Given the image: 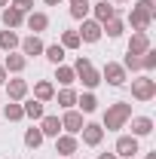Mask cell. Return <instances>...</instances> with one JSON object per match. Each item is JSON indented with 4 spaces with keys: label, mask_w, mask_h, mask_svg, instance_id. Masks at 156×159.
Returning a JSON list of instances; mask_svg holds the SVG:
<instances>
[{
    "label": "cell",
    "mask_w": 156,
    "mask_h": 159,
    "mask_svg": "<svg viewBox=\"0 0 156 159\" xmlns=\"http://www.w3.org/2000/svg\"><path fill=\"white\" fill-rule=\"evenodd\" d=\"M129 119H132V104H129V101H117V104H110V107L104 110L101 129H104V132H119V129H126Z\"/></svg>",
    "instance_id": "1"
},
{
    "label": "cell",
    "mask_w": 156,
    "mask_h": 159,
    "mask_svg": "<svg viewBox=\"0 0 156 159\" xmlns=\"http://www.w3.org/2000/svg\"><path fill=\"white\" fill-rule=\"evenodd\" d=\"M153 19H156V3L153 0H138L132 6V12H129V25L135 31H147Z\"/></svg>",
    "instance_id": "2"
},
{
    "label": "cell",
    "mask_w": 156,
    "mask_h": 159,
    "mask_svg": "<svg viewBox=\"0 0 156 159\" xmlns=\"http://www.w3.org/2000/svg\"><path fill=\"white\" fill-rule=\"evenodd\" d=\"M74 74H77V80H83V86H86V89H95L98 83H104V80H101V70H95V64L86 58V55H80V58H77Z\"/></svg>",
    "instance_id": "3"
},
{
    "label": "cell",
    "mask_w": 156,
    "mask_h": 159,
    "mask_svg": "<svg viewBox=\"0 0 156 159\" xmlns=\"http://www.w3.org/2000/svg\"><path fill=\"white\" fill-rule=\"evenodd\" d=\"M132 98H138V101H153L156 98V80L153 77H138V80H132Z\"/></svg>",
    "instance_id": "4"
},
{
    "label": "cell",
    "mask_w": 156,
    "mask_h": 159,
    "mask_svg": "<svg viewBox=\"0 0 156 159\" xmlns=\"http://www.w3.org/2000/svg\"><path fill=\"white\" fill-rule=\"evenodd\" d=\"M101 80H107V83H110V86H126V67H122V64H117V61H107V64H104V70H101Z\"/></svg>",
    "instance_id": "5"
},
{
    "label": "cell",
    "mask_w": 156,
    "mask_h": 159,
    "mask_svg": "<svg viewBox=\"0 0 156 159\" xmlns=\"http://www.w3.org/2000/svg\"><path fill=\"white\" fill-rule=\"evenodd\" d=\"M86 122H83V113L80 110H64V116H61V129L67 132V135H80V129H83Z\"/></svg>",
    "instance_id": "6"
},
{
    "label": "cell",
    "mask_w": 156,
    "mask_h": 159,
    "mask_svg": "<svg viewBox=\"0 0 156 159\" xmlns=\"http://www.w3.org/2000/svg\"><path fill=\"white\" fill-rule=\"evenodd\" d=\"M80 132H83V144H86V147H98V144L104 141V129H101V122H86Z\"/></svg>",
    "instance_id": "7"
},
{
    "label": "cell",
    "mask_w": 156,
    "mask_h": 159,
    "mask_svg": "<svg viewBox=\"0 0 156 159\" xmlns=\"http://www.w3.org/2000/svg\"><path fill=\"white\" fill-rule=\"evenodd\" d=\"M80 150V141H77V135H55V153H61V156H74Z\"/></svg>",
    "instance_id": "8"
},
{
    "label": "cell",
    "mask_w": 156,
    "mask_h": 159,
    "mask_svg": "<svg viewBox=\"0 0 156 159\" xmlns=\"http://www.w3.org/2000/svg\"><path fill=\"white\" fill-rule=\"evenodd\" d=\"M135 153H138V138L135 135H119L117 138V156L135 159Z\"/></svg>",
    "instance_id": "9"
},
{
    "label": "cell",
    "mask_w": 156,
    "mask_h": 159,
    "mask_svg": "<svg viewBox=\"0 0 156 159\" xmlns=\"http://www.w3.org/2000/svg\"><path fill=\"white\" fill-rule=\"evenodd\" d=\"M77 34H80L83 43H98V40H101V25H98L95 19H83V28H80Z\"/></svg>",
    "instance_id": "10"
},
{
    "label": "cell",
    "mask_w": 156,
    "mask_h": 159,
    "mask_svg": "<svg viewBox=\"0 0 156 159\" xmlns=\"http://www.w3.org/2000/svg\"><path fill=\"white\" fill-rule=\"evenodd\" d=\"M19 46H21V55L25 58H31V55H43V40L37 37V34H31V37H25V40H19Z\"/></svg>",
    "instance_id": "11"
},
{
    "label": "cell",
    "mask_w": 156,
    "mask_h": 159,
    "mask_svg": "<svg viewBox=\"0 0 156 159\" xmlns=\"http://www.w3.org/2000/svg\"><path fill=\"white\" fill-rule=\"evenodd\" d=\"M3 86H6V95H9V101H25L28 98V83H25V80H6V83H3Z\"/></svg>",
    "instance_id": "12"
},
{
    "label": "cell",
    "mask_w": 156,
    "mask_h": 159,
    "mask_svg": "<svg viewBox=\"0 0 156 159\" xmlns=\"http://www.w3.org/2000/svg\"><path fill=\"white\" fill-rule=\"evenodd\" d=\"M150 49V37H147V31H135L132 40H129V52H135V55H144Z\"/></svg>",
    "instance_id": "13"
},
{
    "label": "cell",
    "mask_w": 156,
    "mask_h": 159,
    "mask_svg": "<svg viewBox=\"0 0 156 159\" xmlns=\"http://www.w3.org/2000/svg\"><path fill=\"white\" fill-rule=\"evenodd\" d=\"M0 19H3V25H6V31H16V28H21V25H25V16H21V12H16L12 6L0 9Z\"/></svg>",
    "instance_id": "14"
},
{
    "label": "cell",
    "mask_w": 156,
    "mask_h": 159,
    "mask_svg": "<svg viewBox=\"0 0 156 159\" xmlns=\"http://www.w3.org/2000/svg\"><path fill=\"white\" fill-rule=\"evenodd\" d=\"M153 132V119L150 116H132V135L135 138H147Z\"/></svg>",
    "instance_id": "15"
},
{
    "label": "cell",
    "mask_w": 156,
    "mask_h": 159,
    "mask_svg": "<svg viewBox=\"0 0 156 159\" xmlns=\"http://www.w3.org/2000/svg\"><path fill=\"white\" fill-rule=\"evenodd\" d=\"M25 25H28L34 34H40V31L49 28V16H46V12H28V16H25Z\"/></svg>",
    "instance_id": "16"
},
{
    "label": "cell",
    "mask_w": 156,
    "mask_h": 159,
    "mask_svg": "<svg viewBox=\"0 0 156 159\" xmlns=\"http://www.w3.org/2000/svg\"><path fill=\"white\" fill-rule=\"evenodd\" d=\"M113 16H117V6H113V3H107V0H98V3H95V21H98V25L110 21Z\"/></svg>",
    "instance_id": "17"
},
{
    "label": "cell",
    "mask_w": 156,
    "mask_h": 159,
    "mask_svg": "<svg viewBox=\"0 0 156 159\" xmlns=\"http://www.w3.org/2000/svg\"><path fill=\"white\" fill-rule=\"evenodd\" d=\"M40 132H43V138H55L61 132V119L58 116H43L40 119Z\"/></svg>",
    "instance_id": "18"
},
{
    "label": "cell",
    "mask_w": 156,
    "mask_h": 159,
    "mask_svg": "<svg viewBox=\"0 0 156 159\" xmlns=\"http://www.w3.org/2000/svg\"><path fill=\"white\" fill-rule=\"evenodd\" d=\"M34 98L43 101V104H46V101H52V98H55V86H52L49 80H40L37 86H34Z\"/></svg>",
    "instance_id": "19"
},
{
    "label": "cell",
    "mask_w": 156,
    "mask_h": 159,
    "mask_svg": "<svg viewBox=\"0 0 156 159\" xmlns=\"http://www.w3.org/2000/svg\"><path fill=\"white\" fill-rule=\"evenodd\" d=\"M25 64H28V58H25V55H19V52H9V55H6V61H3L6 74H21V70H25Z\"/></svg>",
    "instance_id": "20"
},
{
    "label": "cell",
    "mask_w": 156,
    "mask_h": 159,
    "mask_svg": "<svg viewBox=\"0 0 156 159\" xmlns=\"http://www.w3.org/2000/svg\"><path fill=\"white\" fill-rule=\"evenodd\" d=\"M21 110H25V116H28V119H43V116H46L43 101H37V98H28L25 104H21Z\"/></svg>",
    "instance_id": "21"
},
{
    "label": "cell",
    "mask_w": 156,
    "mask_h": 159,
    "mask_svg": "<svg viewBox=\"0 0 156 159\" xmlns=\"http://www.w3.org/2000/svg\"><path fill=\"white\" fill-rule=\"evenodd\" d=\"M122 31H126V25H122L119 16H113L110 21H104V25H101V34H107V37H122Z\"/></svg>",
    "instance_id": "22"
},
{
    "label": "cell",
    "mask_w": 156,
    "mask_h": 159,
    "mask_svg": "<svg viewBox=\"0 0 156 159\" xmlns=\"http://www.w3.org/2000/svg\"><path fill=\"white\" fill-rule=\"evenodd\" d=\"M55 98H58V107H64V110H71V107H77V92H74L71 86H64L61 92H55Z\"/></svg>",
    "instance_id": "23"
},
{
    "label": "cell",
    "mask_w": 156,
    "mask_h": 159,
    "mask_svg": "<svg viewBox=\"0 0 156 159\" xmlns=\"http://www.w3.org/2000/svg\"><path fill=\"white\" fill-rule=\"evenodd\" d=\"M77 107H80V113H95V110H98V98L92 95V92L77 95Z\"/></svg>",
    "instance_id": "24"
},
{
    "label": "cell",
    "mask_w": 156,
    "mask_h": 159,
    "mask_svg": "<svg viewBox=\"0 0 156 159\" xmlns=\"http://www.w3.org/2000/svg\"><path fill=\"white\" fill-rule=\"evenodd\" d=\"M3 116L9 119V122H19V119H25V110H21L19 101H9V104L3 107Z\"/></svg>",
    "instance_id": "25"
},
{
    "label": "cell",
    "mask_w": 156,
    "mask_h": 159,
    "mask_svg": "<svg viewBox=\"0 0 156 159\" xmlns=\"http://www.w3.org/2000/svg\"><path fill=\"white\" fill-rule=\"evenodd\" d=\"M43 55L52 61V64H61V61H64V46H61V43H52V46L43 49Z\"/></svg>",
    "instance_id": "26"
},
{
    "label": "cell",
    "mask_w": 156,
    "mask_h": 159,
    "mask_svg": "<svg viewBox=\"0 0 156 159\" xmlns=\"http://www.w3.org/2000/svg\"><path fill=\"white\" fill-rule=\"evenodd\" d=\"M40 144H43V132H40V125H34V129H28V132H25V147L37 150Z\"/></svg>",
    "instance_id": "27"
},
{
    "label": "cell",
    "mask_w": 156,
    "mask_h": 159,
    "mask_svg": "<svg viewBox=\"0 0 156 159\" xmlns=\"http://www.w3.org/2000/svg\"><path fill=\"white\" fill-rule=\"evenodd\" d=\"M16 46H19V34H16V31H0V49L12 52Z\"/></svg>",
    "instance_id": "28"
},
{
    "label": "cell",
    "mask_w": 156,
    "mask_h": 159,
    "mask_svg": "<svg viewBox=\"0 0 156 159\" xmlns=\"http://www.w3.org/2000/svg\"><path fill=\"white\" fill-rule=\"evenodd\" d=\"M58 70H55V80H58L61 86H71L74 80H77V74H74V67H64V64H55Z\"/></svg>",
    "instance_id": "29"
},
{
    "label": "cell",
    "mask_w": 156,
    "mask_h": 159,
    "mask_svg": "<svg viewBox=\"0 0 156 159\" xmlns=\"http://www.w3.org/2000/svg\"><path fill=\"white\" fill-rule=\"evenodd\" d=\"M61 46H64V49H80L83 40H80L77 31H64V34H61Z\"/></svg>",
    "instance_id": "30"
},
{
    "label": "cell",
    "mask_w": 156,
    "mask_h": 159,
    "mask_svg": "<svg viewBox=\"0 0 156 159\" xmlns=\"http://www.w3.org/2000/svg\"><path fill=\"white\" fill-rule=\"evenodd\" d=\"M122 67H126V70H144V67H141V55H135V52H126Z\"/></svg>",
    "instance_id": "31"
},
{
    "label": "cell",
    "mask_w": 156,
    "mask_h": 159,
    "mask_svg": "<svg viewBox=\"0 0 156 159\" xmlns=\"http://www.w3.org/2000/svg\"><path fill=\"white\" fill-rule=\"evenodd\" d=\"M141 67H144V70H153V67H156V49H153V46L141 55Z\"/></svg>",
    "instance_id": "32"
},
{
    "label": "cell",
    "mask_w": 156,
    "mask_h": 159,
    "mask_svg": "<svg viewBox=\"0 0 156 159\" xmlns=\"http://www.w3.org/2000/svg\"><path fill=\"white\" fill-rule=\"evenodd\" d=\"M16 12H21V16H28V12H34V0H12L9 3Z\"/></svg>",
    "instance_id": "33"
},
{
    "label": "cell",
    "mask_w": 156,
    "mask_h": 159,
    "mask_svg": "<svg viewBox=\"0 0 156 159\" xmlns=\"http://www.w3.org/2000/svg\"><path fill=\"white\" fill-rule=\"evenodd\" d=\"M71 16L74 19H86L89 16V3H71Z\"/></svg>",
    "instance_id": "34"
},
{
    "label": "cell",
    "mask_w": 156,
    "mask_h": 159,
    "mask_svg": "<svg viewBox=\"0 0 156 159\" xmlns=\"http://www.w3.org/2000/svg\"><path fill=\"white\" fill-rule=\"evenodd\" d=\"M98 159H119L117 153H98Z\"/></svg>",
    "instance_id": "35"
},
{
    "label": "cell",
    "mask_w": 156,
    "mask_h": 159,
    "mask_svg": "<svg viewBox=\"0 0 156 159\" xmlns=\"http://www.w3.org/2000/svg\"><path fill=\"white\" fill-rule=\"evenodd\" d=\"M3 83H6V67L0 64V86H3Z\"/></svg>",
    "instance_id": "36"
},
{
    "label": "cell",
    "mask_w": 156,
    "mask_h": 159,
    "mask_svg": "<svg viewBox=\"0 0 156 159\" xmlns=\"http://www.w3.org/2000/svg\"><path fill=\"white\" fill-rule=\"evenodd\" d=\"M61 0H46V6H58Z\"/></svg>",
    "instance_id": "37"
},
{
    "label": "cell",
    "mask_w": 156,
    "mask_h": 159,
    "mask_svg": "<svg viewBox=\"0 0 156 159\" xmlns=\"http://www.w3.org/2000/svg\"><path fill=\"white\" fill-rule=\"evenodd\" d=\"M144 159H156V150H150V153H147V156H144Z\"/></svg>",
    "instance_id": "38"
},
{
    "label": "cell",
    "mask_w": 156,
    "mask_h": 159,
    "mask_svg": "<svg viewBox=\"0 0 156 159\" xmlns=\"http://www.w3.org/2000/svg\"><path fill=\"white\" fill-rule=\"evenodd\" d=\"M6 6H9V0H0V9H6Z\"/></svg>",
    "instance_id": "39"
},
{
    "label": "cell",
    "mask_w": 156,
    "mask_h": 159,
    "mask_svg": "<svg viewBox=\"0 0 156 159\" xmlns=\"http://www.w3.org/2000/svg\"><path fill=\"white\" fill-rule=\"evenodd\" d=\"M71 3H89V0H71Z\"/></svg>",
    "instance_id": "40"
},
{
    "label": "cell",
    "mask_w": 156,
    "mask_h": 159,
    "mask_svg": "<svg viewBox=\"0 0 156 159\" xmlns=\"http://www.w3.org/2000/svg\"><path fill=\"white\" fill-rule=\"evenodd\" d=\"M113 3H126V0H113Z\"/></svg>",
    "instance_id": "41"
},
{
    "label": "cell",
    "mask_w": 156,
    "mask_h": 159,
    "mask_svg": "<svg viewBox=\"0 0 156 159\" xmlns=\"http://www.w3.org/2000/svg\"><path fill=\"white\" fill-rule=\"evenodd\" d=\"M61 159H71V156H61Z\"/></svg>",
    "instance_id": "42"
}]
</instances>
